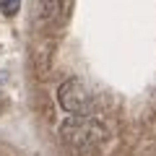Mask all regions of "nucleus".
Here are the masks:
<instances>
[{
  "label": "nucleus",
  "instance_id": "f257e3e1",
  "mask_svg": "<svg viewBox=\"0 0 156 156\" xmlns=\"http://www.w3.org/2000/svg\"><path fill=\"white\" fill-rule=\"evenodd\" d=\"M60 135L73 151H78V154H91L99 146V140H104L107 133L101 128V122H96L89 115H83V117H70V120H65L62 128H60Z\"/></svg>",
  "mask_w": 156,
  "mask_h": 156
},
{
  "label": "nucleus",
  "instance_id": "f03ea898",
  "mask_svg": "<svg viewBox=\"0 0 156 156\" xmlns=\"http://www.w3.org/2000/svg\"><path fill=\"white\" fill-rule=\"evenodd\" d=\"M57 99H60V107L65 112H70L73 117H83L91 112V94L76 78H68L65 83L57 89Z\"/></svg>",
  "mask_w": 156,
  "mask_h": 156
},
{
  "label": "nucleus",
  "instance_id": "7ed1b4c3",
  "mask_svg": "<svg viewBox=\"0 0 156 156\" xmlns=\"http://www.w3.org/2000/svg\"><path fill=\"white\" fill-rule=\"evenodd\" d=\"M37 8L42 18H55L60 11V0H37Z\"/></svg>",
  "mask_w": 156,
  "mask_h": 156
},
{
  "label": "nucleus",
  "instance_id": "20e7f679",
  "mask_svg": "<svg viewBox=\"0 0 156 156\" xmlns=\"http://www.w3.org/2000/svg\"><path fill=\"white\" fill-rule=\"evenodd\" d=\"M18 8H21V0H0V11H3V16H16Z\"/></svg>",
  "mask_w": 156,
  "mask_h": 156
}]
</instances>
